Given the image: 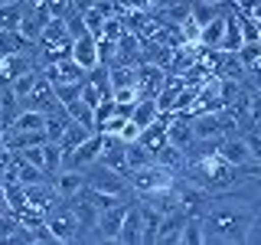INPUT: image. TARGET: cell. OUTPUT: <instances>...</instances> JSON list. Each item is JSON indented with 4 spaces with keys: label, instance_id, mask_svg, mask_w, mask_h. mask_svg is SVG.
<instances>
[{
    "label": "cell",
    "instance_id": "8fae6325",
    "mask_svg": "<svg viewBox=\"0 0 261 245\" xmlns=\"http://www.w3.org/2000/svg\"><path fill=\"white\" fill-rule=\"evenodd\" d=\"M53 186L62 200H72V196L82 193V186H85V170H72V167L59 170V174L53 177Z\"/></svg>",
    "mask_w": 261,
    "mask_h": 245
},
{
    "label": "cell",
    "instance_id": "52a82bcc",
    "mask_svg": "<svg viewBox=\"0 0 261 245\" xmlns=\"http://www.w3.org/2000/svg\"><path fill=\"white\" fill-rule=\"evenodd\" d=\"M219 154H222V157H225L228 163H235V167L248 163V160H251L248 137H245V134H225L222 141H219Z\"/></svg>",
    "mask_w": 261,
    "mask_h": 245
},
{
    "label": "cell",
    "instance_id": "f1b7e54d",
    "mask_svg": "<svg viewBox=\"0 0 261 245\" xmlns=\"http://www.w3.org/2000/svg\"><path fill=\"white\" fill-rule=\"evenodd\" d=\"M248 147H251V160L261 163V134H248Z\"/></svg>",
    "mask_w": 261,
    "mask_h": 245
},
{
    "label": "cell",
    "instance_id": "30bf717a",
    "mask_svg": "<svg viewBox=\"0 0 261 245\" xmlns=\"http://www.w3.org/2000/svg\"><path fill=\"white\" fill-rule=\"evenodd\" d=\"M141 239H144V216H141V206H130V203H127V212H124V223H121L118 242H121V245H137Z\"/></svg>",
    "mask_w": 261,
    "mask_h": 245
},
{
    "label": "cell",
    "instance_id": "ffe728a7",
    "mask_svg": "<svg viewBox=\"0 0 261 245\" xmlns=\"http://www.w3.org/2000/svg\"><path fill=\"white\" fill-rule=\"evenodd\" d=\"M20 20H23V10L16 0L0 4V30H20Z\"/></svg>",
    "mask_w": 261,
    "mask_h": 245
},
{
    "label": "cell",
    "instance_id": "83f0119b",
    "mask_svg": "<svg viewBox=\"0 0 261 245\" xmlns=\"http://www.w3.org/2000/svg\"><path fill=\"white\" fill-rule=\"evenodd\" d=\"M118 137H121V141H124V144H130V141H137V137H141V128H137L134 121L127 118V121H124V128H121V134H118Z\"/></svg>",
    "mask_w": 261,
    "mask_h": 245
},
{
    "label": "cell",
    "instance_id": "ba28073f",
    "mask_svg": "<svg viewBox=\"0 0 261 245\" xmlns=\"http://www.w3.org/2000/svg\"><path fill=\"white\" fill-rule=\"evenodd\" d=\"M43 76H46V79H49V82L56 85V82H85V79H88V72H85V69H82V65H79V62H75V59L69 56V59L49 62Z\"/></svg>",
    "mask_w": 261,
    "mask_h": 245
},
{
    "label": "cell",
    "instance_id": "d6a6232c",
    "mask_svg": "<svg viewBox=\"0 0 261 245\" xmlns=\"http://www.w3.org/2000/svg\"><path fill=\"white\" fill-rule=\"evenodd\" d=\"M0 85H4V79H0Z\"/></svg>",
    "mask_w": 261,
    "mask_h": 245
},
{
    "label": "cell",
    "instance_id": "4fadbf2b",
    "mask_svg": "<svg viewBox=\"0 0 261 245\" xmlns=\"http://www.w3.org/2000/svg\"><path fill=\"white\" fill-rule=\"evenodd\" d=\"M222 33H225V13H219V16H212L206 27L199 30V43L206 46V49H219V43H222Z\"/></svg>",
    "mask_w": 261,
    "mask_h": 245
},
{
    "label": "cell",
    "instance_id": "7402d4cb",
    "mask_svg": "<svg viewBox=\"0 0 261 245\" xmlns=\"http://www.w3.org/2000/svg\"><path fill=\"white\" fill-rule=\"evenodd\" d=\"M53 88H56V98L62 102V108L72 102V98H79V95H82V82H56Z\"/></svg>",
    "mask_w": 261,
    "mask_h": 245
},
{
    "label": "cell",
    "instance_id": "277c9868",
    "mask_svg": "<svg viewBox=\"0 0 261 245\" xmlns=\"http://www.w3.org/2000/svg\"><path fill=\"white\" fill-rule=\"evenodd\" d=\"M167 144H173L176 151L190 154L196 147V131H193V121L183 118V114H173L170 111V125H167Z\"/></svg>",
    "mask_w": 261,
    "mask_h": 245
},
{
    "label": "cell",
    "instance_id": "1f68e13d",
    "mask_svg": "<svg viewBox=\"0 0 261 245\" xmlns=\"http://www.w3.org/2000/svg\"><path fill=\"white\" fill-rule=\"evenodd\" d=\"M150 4H160V0H150Z\"/></svg>",
    "mask_w": 261,
    "mask_h": 245
},
{
    "label": "cell",
    "instance_id": "9c48e42d",
    "mask_svg": "<svg viewBox=\"0 0 261 245\" xmlns=\"http://www.w3.org/2000/svg\"><path fill=\"white\" fill-rule=\"evenodd\" d=\"M245 46V33H242V20H239V10H225V33H222V43H219V53H239Z\"/></svg>",
    "mask_w": 261,
    "mask_h": 245
},
{
    "label": "cell",
    "instance_id": "ac0fdd59",
    "mask_svg": "<svg viewBox=\"0 0 261 245\" xmlns=\"http://www.w3.org/2000/svg\"><path fill=\"white\" fill-rule=\"evenodd\" d=\"M39 76H43V72H30V69H27V72H20V76H16V79L10 82V92H13L16 98H20V105L30 98V92H33V85L39 82Z\"/></svg>",
    "mask_w": 261,
    "mask_h": 245
},
{
    "label": "cell",
    "instance_id": "3957f363",
    "mask_svg": "<svg viewBox=\"0 0 261 245\" xmlns=\"http://www.w3.org/2000/svg\"><path fill=\"white\" fill-rule=\"evenodd\" d=\"M46 229L56 235V242H79V219H75L69 203L53 206L46 212Z\"/></svg>",
    "mask_w": 261,
    "mask_h": 245
},
{
    "label": "cell",
    "instance_id": "603a6c76",
    "mask_svg": "<svg viewBox=\"0 0 261 245\" xmlns=\"http://www.w3.org/2000/svg\"><path fill=\"white\" fill-rule=\"evenodd\" d=\"M114 59H118V43L108 36H98V62L101 65H111Z\"/></svg>",
    "mask_w": 261,
    "mask_h": 245
},
{
    "label": "cell",
    "instance_id": "44dd1931",
    "mask_svg": "<svg viewBox=\"0 0 261 245\" xmlns=\"http://www.w3.org/2000/svg\"><path fill=\"white\" fill-rule=\"evenodd\" d=\"M150 160H153V151H147L141 141H130L127 144V170L144 167V163H150Z\"/></svg>",
    "mask_w": 261,
    "mask_h": 245
},
{
    "label": "cell",
    "instance_id": "d6986e66",
    "mask_svg": "<svg viewBox=\"0 0 261 245\" xmlns=\"http://www.w3.org/2000/svg\"><path fill=\"white\" fill-rule=\"evenodd\" d=\"M43 170H46V177H56L62 170V147L56 141L43 144Z\"/></svg>",
    "mask_w": 261,
    "mask_h": 245
},
{
    "label": "cell",
    "instance_id": "5bb4252c",
    "mask_svg": "<svg viewBox=\"0 0 261 245\" xmlns=\"http://www.w3.org/2000/svg\"><path fill=\"white\" fill-rule=\"evenodd\" d=\"M92 134H95V131L88 128V125H79V121H69V125H65V134L59 137V147H62V151H72V147H79L82 141H88Z\"/></svg>",
    "mask_w": 261,
    "mask_h": 245
},
{
    "label": "cell",
    "instance_id": "484cf974",
    "mask_svg": "<svg viewBox=\"0 0 261 245\" xmlns=\"http://www.w3.org/2000/svg\"><path fill=\"white\" fill-rule=\"evenodd\" d=\"M245 108H248V121H258L261 118V88L251 92V98H248V105H245Z\"/></svg>",
    "mask_w": 261,
    "mask_h": 245
},
{
    "label": "cell",
    "instance_id": "e0dca14e",
    "mask_svg": "<svg viewBox=\"0 0 261 245\" xmlns=\"http://www.w3.org/2000/svg\"><path fill=\"white\" fill-rule=\"evenodd\" d=\"M202 212H186L183 223V245H202Z\"/></svg>",
    "mask_w": 261,
    "mask_h": 245
},
{
    "label": "cell",
    "instance_id": "9a60e30c",
    "mask_svg": "<svg viewBox=\"0 0 261 245\" xmlns=\"http://www.w3.org/2000/svg\"><path fill=\"white\" fill-rule=\"evenodd\" d=\"M141 216H144V245H157V232H160V212L150 206V203H141Z\"/></svg>",
    "mask_w": 261,
    "mask_h": 245
},
{
    "label": "cell",
    "instance_id": "7a4b0ae2",
    "mask_svg": "<svg viewBox=\"0 0 261 245\" xmlns=\"http://www.w3.org/2000/svg\"><path fill=\"white\" fill-rule=\"evenodd\" d=\"M173 183H176V170L167 167V163H160V160H150V163H144V167L127 170V186L137 196H150V193L167 190V186H173Z\"/></svg>",
    "mask_w": 261,
    "mask_h": 245
},
{
    "label": "cell",
    "instance_id": "cb8c5ba5",
    "mask_svg": "<svg viewBox=\"0 0 261 245\" xmlns=\"http://www.w3.org/2000/svg\"><path fill=\"white\" fill-rule=\"evenodd\" d=\"M101 36H108V39H114L118 43L121 36H124V16H105V27H101Z\"/></svg>",
    "mask_w": 261,
    "mask_h": 245
},
{
    "label": "cell",
    "instance_id": "d4e9b609",
    "mask_svg": "<svg viewBox=\"0 0 261 245\" xmlns=\"http://www.w3.org/2000/svg\"><path fill=\"white\" fill-rule=\"evenodd\" d=\"M111 114H114V98L108 95V98H101V102H98V105H95V131H98V128H101V125H105V121H108V118H111Z\"/></svg>",
    "mask_w": 261,
    "mask_h": 245
},
{
    "label": "cell",
    "instance_id": "5b68a950",
    "mask_svg": "<svg viewBox=\"0 0 261 245\" xmlns=\"http://www.w3.org/2000/svg\"><path fill=\"white\" fill-rule=\"evenodd\" d=\"M124 212H127V203H114V206L101 209V219H98V229H95V242H118Z\"/></svg>",
    "mask_w": 261,
    "mask_h": 245
},
{
    "label": "cell",
    "instance_id": "f546056e",
    "mask_svg": "<svg viewBox=\"0 0 261 245\" xmlns=\"http://www.w3.org/2000/svg\"><path fill=\"white\" fill-rule=\"evenodd\" d=\"M251 125H255V134H261V118H258V121H251Z\"/></svg>",
    "mask_w": 261,
    "mask_h": 245
},
{
    "label": "cell",
    "instance_id": "2e32d148",
    "mask_svg": "<svg viewBox=\"0 0 261 245\" xmlns=\"http://www.w3.org/2000/svg\"><path fill=\"white\" fill-rule=\"evenodd\" d=\"M65 114H69V121H79V125H88L95 131V108L85 102V98H72L69 105H65Z\"/></svg>",
    "mask_w": 261,
    "mask_h": 245
},
{
    "label": "cell",
    "instance_id": "7c38bea8",
    "mask_svg": "<svg viewBox=\"0 0 261 245\" xmlns=\"http://www.w3.org/2000/svg\"><path fill=\"white\" fill-rule=\"evenodd\" d=\"M160 105H157V98H137V102H134V114H130V121H134V125L137 128H150L153 125V121H157L160 118Z\"/></svg>",
    "mask_w": 261,
    "mask_h": 245
},
{
    "label": "cell",
    "instance_id": "4dcf8cb0",
    "mask_svg": "<svg viewBox=\"0 0 261 245\" xmlns=\"http://www.w3.org/2000/svg\"><path fill=\"white\" fill-rule=\"evenodd\" d=\"M206 4H228V0H206Z\"/></svg>",
    "mask_w": 261,
    "mask_h": 245
},
{
    "label": "cell",
    "instance_id": "8992f818",
    "mask_svg": "<svg viewBox=\"0 0 261 245\" xmlns=\"http://www.w3.org/2000/svg\"><path fill=\"white\" fill-rule=\"evenodd\" d=\"M72 59H75L85 72H92L98 62V36H92V33H82V36L72 39Z\"/></svg>",
    "mask_w": 261,
    "mask_h": 245
},
{
    "label": "cell",
    "instance_id": "4316f807",
    "mask_svg": "<svg viewBox=\"0 0 261 245\" xmlns=\"http://www.w3.org/2000/svg\"><path fill=\"white\" fill-rule=\"evenodd\" d=\"M245 242H251V245H261V209L255 212V219H251V226H248V235H245Z\"/></svg>",
    "mask_w": 261,
    "mask_h": 245
},
{
    "label": "cell",
    "instance_id": "6da1fadb",
    "mask_svg": "<svg viewBox=\"0 0 261 245\" xmlns=\"http://www.w3.org/2000/svg\"><path fill=\"white\" fill-rule=\"evenodd\" d=\"M258 209L245 206V203H222V200H212L209 209L202 212V239L206 242H245L248 235V226L255 219Z\"/></svg>",
    "mask_w": 261,
    "mask_h": 245
}]
</instances>
